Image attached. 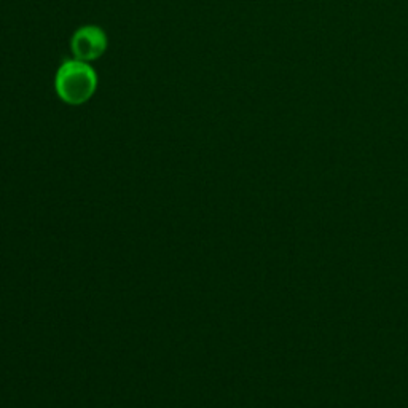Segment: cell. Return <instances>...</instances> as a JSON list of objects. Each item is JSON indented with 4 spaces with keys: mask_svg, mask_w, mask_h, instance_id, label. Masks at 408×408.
I'll list each match as a JSON object with an SVG mask.
<instances>
[{
    "mask_svg": "<svg viewBox=\"0 0 408 408\" xmlns=\"http://www.w3.org/2000/svg\"><path fill=\"white\" fill-rule=\"evenodd\" d=\"M98 75L85 61L69 59L61 64L54 79V88L59 98L71 106L85 104L96 91Z\"/></svg>",
    "mask_w": 408,
    "mask_h": 408,
    "instance_id": "cell-1",
    "label": "cell"
},
{
    "mask_svg": "<svg viewBox=\"0 0 408 408\" xmlns=\"http://www.w3.org/2000/svg\"><path fill=\"white\" fill-rule=\"evenodd\" d=\"M71 48L75 59L94 61L102 56L107 48V37L102 29L96 26H85L74 34Z\"/></svg>",
    "mask_w": 408,
    "mask_h": 408,
    "instance_id": "cell-2",
    "label": "cell"
}]
</instances>
